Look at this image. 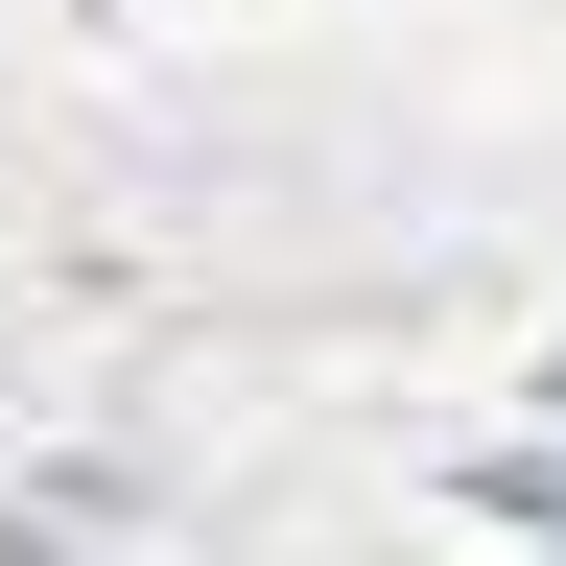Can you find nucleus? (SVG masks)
Listing matches in <instances>:
<instances>
[{
    "mask_svg": "<svg viewBox=\"0 0 566 566\" xmlns=\"http://www.w3.org/2000/svg\"><path fill=\"white\" fill-rule=\"evenodd\" d=\"M495 495H520V520H543V543H566V472H495Z\"/></svg>",
    "mask_w": 566,
    "mask_h": 566,
    "instance_id": "f257e3e1",
    "label": "nucleus"
}]
</instances>
